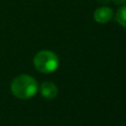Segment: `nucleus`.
<instances>
[{
  "label": "nucleus",
  "instance_id": "obj_4",
  "mask_svg": "<svg viewBox=\"0 0 126 126\" xmlns=\"http://www.w3.org/2000/svg\"><path fill=\"white\" fill-rule=\"evenodd\" d=\"M40 94L43 97L47 99H52L56 97L58 94V89L56 85L52 82H43L40 85Z\"/></svg>",
  "mask_w": 126,
  "mask_h": 126
},
{
  "label": "nucleus",
  "instance_id": "obj_1",
  "mask_svg": "<svg viewBox=\"0 0 126 126\" xmlns=\"http://www.w3.org/2000/svg\"><path fill=\"white\" fill-rule=\"evenodd\" d=\"M38 89L37 82L35 79L30 75H20L17 76L11 83L12 94L20 99H28L32 97Z\"/></svg>",
  "mask_w": 126,
  "mask_h": 126
},
{
  "label": "nucleus",
  "instance_id": "obj_5",
  "mask_svg": "<svg viewBox=\"0 0 126 126\" xmlns=\"http://www.w3.org/2000/svg\"><path fill=\"white\" fill-rule=\"evenodd\" d=\"M115 19L116 21L124 28H126V5L120 7L115 15Z\"/></svg>",
  "mask_w": 126,
  "mask_h": 126
},
{
  "label": "nucleus",
  "instance_id": "obj_2",
  "mask_svg": "<svg viewBox=\"0 0 126 126\" xmlns=\"http://www.w3.org/2000/svg\"><path fill=\"white\" fill-rule=\"evenodd\" d=\"M33 65L40 73L49 74L57 69L59 65V59L54 52L50 50H41L34 55Z\"/></svg>",
  "mask_w": 126,
  "mask_h": 126
},
{
  "label": "nucleus",
  "instance_id": "obj_6",
  "mask_svg": "<svg viewBox=\"0 0 126 126\" xmlns=\"http://www.w3.org/2000/svg\"><path fill=\"white\" fill-rule=\"evenodd\" d=\"M112 1H113V3L116 4V5H122V4L126 3V0H112Z\"/></svg>",
  "mask_w": 126,
  "mask_h": 126
},
{
  "label": "nucleus",
  "instance_id": "obj_3",
  "mask_svg": "<svg viewBox=\"0 0 126 126\" xmlns=\"http://www.w3.org/2000/svg\"><path fill=\"white\" fill-rule=\"evenodd\" d=\"M113 11L109 7H99L94 13V19L99 24H105L111 20Z\"/></svg>",
  "mask_w": 126,
  "mask_h": 126
}]
</instances>
